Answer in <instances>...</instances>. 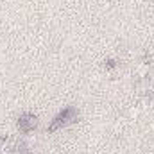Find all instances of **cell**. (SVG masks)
Here are the masks:
<instances>
[{
  "label": "cell",
  "instance_id": "obj_1",
  "mask_svg": "<svg viewBox=\"0 0 154 154\" xmlns=\"http://www.w3.org/2000/svg\"><path fill=\"white\" fill-rule=\"evenodd\" d=\"M75 122H79V111H77V108L66 106L65 109H61L57 115L52 118V122L48 124L47 131H48V133H56V131L65 129V127H68V125H72V124H75Z\"/></svg>",
  "mask_w": 154,
  "mask_h": 154
},
{
  "label": "cell",
  "instance_id": "obj_2",
  "mask_svg": "<svg viewBox=\"0 0 154 154\" xmlns=\"http://www.w3.org/2000/svg\"><path fill=\"white\" fill-rule=\"evenodd\" d=\"M38 124H39V120L34 113H22V115L18 116V120H16V127H18V131L23 133V134L32 133V131L38 127Z\"/></svg>",
  "mask_w": 154,
  "mask_h": 154
},
{
  "label": "cell",
  "instance_id": "obj_3",
  "mask_svg": "<svg viewBox=\"0 0 154 154\" xmlns=\"http://www.w3.org/2000/svg\"><path fill=\"white\" fill-rule=\"evenodd\" d=\"M116 66H118V61L113 59V57H109V59L104 61V68H106V70H113V68H116Z\"/></svg>",
  "mask_w": 154,
  "mask_h": 154
}]
</instances>
